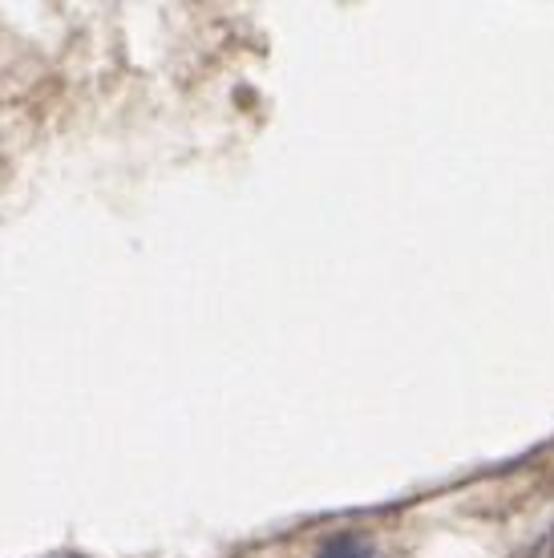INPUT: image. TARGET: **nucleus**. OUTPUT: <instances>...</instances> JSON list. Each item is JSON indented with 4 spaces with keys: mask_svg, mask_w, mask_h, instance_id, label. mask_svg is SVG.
I'll list each match as a JSON object with an SVG mask.
<instances>
[{
    "mask_svg": "<svg viewBox=\"0 0 554 558\" xmlns=\"http://www.w3.org/2000/svg\"><path fill=\"white\" fill-rule=\"evenodd\" d=\"M551 558H554V534H551Z\"/></svg>",
    "mask_w": 554,
    "mask_h": 558,
    "instance_id": "nucleus-2",
    "label": "nucleus"
},
{
    "mask_svg": "<svg viewBox=\"0 0 554 558\" xmlns=\"http://www.w3.org/2000/svg\"><path fill=\"white\" fill-rule=\"evenodd\" d=\"M312 558H381L376 546L357 531H336L312 550Z\"/></svg>",
    "mask_w": 554,
    "mask_h": 558,
    "instance_id": "nucleus-1",
    "label": "nucleus"
}]
</instances>
